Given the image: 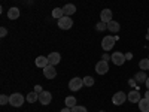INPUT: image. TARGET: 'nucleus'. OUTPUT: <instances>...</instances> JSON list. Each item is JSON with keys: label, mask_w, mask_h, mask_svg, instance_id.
Returning <instances> with one entry per match:
<instances>
[{"label": "nucleus", "mask_w": 149, "mask_h": 112, "mask_svg": "<svg viewBox=\"0 0 149 112\" xmlns=\"http://www.w3.org/2000/svg\"><path fill=\"white\" fill-rule=\"evenodd\" d=\"M26 99H27V102H29V103H31V105H33L34 102L39 100V93L31 91V93H29V94H27V97H26Z\"/></svg>", "instance_id": "obj_20"}, {"label": "nucleus", "mask_w": 149, "mask_h": 112, "mask_svg": "<svg viewBox=\"0 0 149 112\" xmlns=\"http://www.w3.org/2000/svg\"><path fill=\"white\" fill-rule=\"evenodd\" d=\"M64 103H66V106L67 108H73V106H76V97H73V96H67L66 97V100H64Z\"/></svg>", "instance_id": "obj_21"}, {"label": "nucleus", "mask_w": 149, "mask_h": 112, "mask_svg": "<svg viewBox=\"0 0 149 112\" xmlns=\"http://www.w3.org/2000/svg\"><path fill=\"white\" fill-rule=\"evenodd\" d=\"M72 112H88V109H86L85 106H79V105H76V106H73V108H72Z\"/></svg>", "instance_id": "obj_25"}, {"label": "nucleus", "mask_w": 149, "mask_h": 112, "mask_svg": "<svg viewBox=\"0 0 149 112\" xmlns=\"http://www.w3.org/2000/svg\"><path fill=\"white\" fill-rule=\"evenodd\" d=\"M43 75H45L46 79H54V78L57 76V69H55V66L48 64V66L43 69Z\"/></svg>", "instance_id": "obj_9"}, {"label": "nucleus", "mask_w": 149, "mask_h": 112, "mask_svg": "<svg viewBox=\"0 0 149 112\" xmlns=\"http://www.w3.org/2000/svg\"><path fill=\"white\" fill-rule=\"evenodd\" d=\"M63 10H64V15L72 17V15L74 14V12H76V6L72 5V3H67V5H64V6H63Z\"/></svg>", "instance_id": "obj_16"}, {"label": "nucleus", "mask_w": 149, "mask_h": 112, "mask_svg": "<svg viewBox=\"0 0 149 112\" xmlns=\"http://www.w3.org/2000/svg\"><path fill=\"white\" fill-rule=\"evenodd\" d=\"M125 58H127V60H131V58H133V54H131V52H127V54H125Z\"/></svg>", "instance_id": "obj_30"}, {"label": "nucleus", "mask_w": 149, "mask_h": 112, "mask_svg": "<svg viewBox=\"0 0 149 112\" xmlns=\"http://www.w3.org/2000/svg\"><path fill=\"white\" fill-rule=\"evenodd\" d=\"M107 30L110 32V33H118L119 30H121V26H119V22L118 21H109L107 22Z\"/></svg>", "instance_id": "obj_15"}, {"label": "nucleus", "mask_w": 149, "mask_h": 112, "mask_svg": "<svg viewBox=\"0 0 149 112\" xmlns=\"http://www.w3.org/2000/svg\"><path fill=\"white\" fill-rule=\"evenodd\" d=\"M24 100H26V99H24V96L21 93H12L9 96V105L14 106V108H21L24 105Z\"/></svg>", "instance_id": "obj_1"}, {"label": "nucleus", "mask_w": 149, "mask_h": 112, "mask_svg": "<svg viewBox=\"0 0 149 112\" xmlns=\"http://www.w3.org/2000/svg\"><path fill=\"white\" fill-rule=\"evenodd\" d=\"M112 63H113L115 66H122L124 63H125V54H122V52H119V51H116V52H113L112 54Z\"/></svg>", "instance_id": "obj_6"}, {"label": "nucleus", "mask_w": 149, "mask_h": 112, "mask_svg": "<svg viewBox=\"0 0 149 112\" xmlns=\"http://www.w3.org/2000/svg\"><path fill=\"white\" fill-rule=\"evenodd\" d=\"M60 112H72V109H70V108H67V106H66V108H64V109H61V111H60Z\"/></svg>", "instance_id": "obj_31"}, {"label": "nucleus", "mask_w": 149, "mask_h": 112, "mask_svg": "<svg viewBox=\"0 0 149 112\" xmlns=\"http://www.w3.org/2000/svg\"><path fill=\"white\" fill-rule=\"evenodd\" d=\"M139 109L140 112H149V99H140L139 102Z\"/></svg>", "instance_id": "obj_17"}, {"label": "nucleus", "mask_w": 149, "mask_h": 112, "mask_svg": "<svg viewBox=\"0 0 149 112\" xmlns=\"http://www.w3.org/2000/svg\"><path fill=\"white\" fill-rule=\"evenodd\" d=\"M112 18H113V14H112L110 9H103L100 12V21H103V22L107 24L109 21H112Z\"/></svg>", "instance_id": "obj_10"}, {"label": "nucleus", "mask_w": 149, "mask_h": 112, "mask_svg": "<svg viewBox=\"0 0 149 112\" xmlns=\"http://www.w3.org/2000/svg\"><path fill=\"white\" fill-rule=\"evenodd\" d=\"M8 34V30L5 29V27H2V29H0V36H2V37H5Z\"/></svg>", "instance_id": "obj_27"}, {"label": "nucleus", "mask_w": 149, "mask_h": 112, "mask_svg": "<svg viewBox=\"0 0 149 112\" xmlns=\"http://www.w3.org/2000/svg\"><path fill=\"white\" fill-rule=\"evenodd\" d=\"M116 39L118 37H115V36H104L103 41H102V48L104 49V51H110V49L113 48Z\"/></svg>", "instance_id": "obj_2"}, {"label": "nucleus", "mask_w": 149, "mask_h": 112, "mask_svg": "<svg viewBox=\"0 0 149 112\" xmlns=\"http://www.w3.org/2000/svg\"><path fill=\"white\" fill-rule=\"evenodd\" d=\"M58 27H60L61 30H69V29H72V27H73V20H72L70 17L64 15L63 18L58 20Z\"/></svg>", "instance_id": "obj_4"}, {"label": "nucleus", "mask_w": 149, "mask_h": 112, "mask_svg": "<svg viewBox=\"0 0 149 112\" xmlns=\"http://www.w3.org/2000/svg\"><path fill=\"white\" fill-rule=\"evenodd\" d=\"M95 72L98 73V75H106L107 72H109V64H107V61H104V60H100L98 63L95 64Z\"/></svg>", "instance_id": "obj_8"}, {"label": "nucleus", "mask_w": 149, "mask_h": 112, "mask_svg": "<svg viewBox=\"0 0 149 112\" xmlns=\"http://www.w3.org/2000/svg\"><path fill=\"white\" fill-rule=\"evenodd\" d=\"M8 103H9V96L2 94V96H0V105L5 106V105H8Z\"/></svg>", "instance_id": "obj_26"}, {"label": "nucleus", "mask_w": 149, "mask_h": 112, "mask_svg": "<svg viewBox=\"0 0 149 112\" xmlns=\"http://www.w3.org/2000/svg\"><path fill=\"white\" fill-rule=\"evenodd\" d=\"M148 58H149V57H148Z\"/></svg>", "instance_id": "obj_36"}, {"label": "nucleus", "mask_w": 149, "mask_h": 112, "mask_svg": "<svg viewBox=\"0 0 149 112\" xmlns=\"http://www.w3.org/2000/svg\"><path fill=\"white\" fill-rule=\"evenodd\" d=\"M145 85L148 87V90H149V76H148V79H146V82H145Z\"/></svg>", "instance_id": "obj_32"}, {"label": "nucleus", "mask_w": 149, "mask_h": 112, "mask_svg": "<svg viewBox=\"0 0 149 112\" xmlns=\"http://www.w3.org/2000/svg\"><path fill=\"white\" fill-rule=\"evenodd\" d=\"M82 79H84V85L85 87H93L94 85V78H91V76H85Z\"/></svg>", "instance_id": "obj_24"}, {"label": "nucleus", "mask_w": 149, "mask_h": 112, "mask_svg": "<svg viewBox=\"0 0 149 112\" xmlns=\"http://www.w3.org/2000/svg\"><path fill=\"white\" fill-rule=\"evenodd\" d=\"M146 79H148V76H146L145 70H142V72H137V73L134 75V81H136V82H139V84H142V82H146Z\"/></svg>", "instance_id": "obj_18"}, {"label": "nucleus", "mask_w": 149, "mask_h": 112, "mask_svg": "<svg viewBox=\"0 0 149 112\" xmlns=\"http://www.w3.org/2000/svg\"><path fill=\"white\" fill-rule=\"evenodd\" d=\"M110 58H112V55H109V54H106V52L102 55V60H104V61H109Z\"/></svg>", "instance_id": "obj_28"}, {"label": "nucleus", "mask_w": 149, "mask_h": 112, "mask_svg": "<svg viewBox=\"0 0 149 112\" xmlns=\"http://www.w3.org/2000/svg\"><path fill=\"white\" fill-rule=\"evenodd\" d=\"M84 87V79H81V78H72L70 81H69V90L70 91H79L81 88Z\"/></svg>", "instance_id": "obj_3"}, {"label": "nucleus", "mask_w": 149, "mask_h": 112, "mask_svg": "<svg viewBox=\"0 0 149 112\" xmlns=\"http://www.w3.org/2000/svg\"><path fill=\"white\" fill-rule=\"evenodd\" d=\"M63 17H64L63 8H55V9H52V18H55V20L58 21L60 18H63Z\"/></svg>", "instance_id": "obj_19"}, {"label": "nucleus", "mask_w": 149, "mask_h": 112, "mask_svg": "<svg viewBox=\"0 0 149 112\" xmlns=\"http://www.w3.org/2000/svg\"><path fill=\"white\" fill-rule=\"evenodd\" d=\"M34 91H36V93H39V94H40V93L43 91V88H42V87H40V85H36V87H34Z\"/></svg>", "instance_id": "obj_29"}, {"label": "nucleus", "mask_w": 149, "mask_h": 112, "mask_svg": "<svg viewBox=\"0 0 149 112\" xmlns=\"http://www.w3.org/2000/svg\"><path fill=\"white\" fill-rule=\"evenodd\" d=\"M48 61H49V64H51V66H57L60 61H61L60 52H51V54L48 55Z\"/></svg>", "instance_id": "obj_12"}, {"label": "nucleus", "mask_w": 149, "mask_h": 112, "mask_svg": "<svg viewBox=\"0 0 149 112\" xmlns=\"http://www.w3.org/2000/svg\"><path fill=\"white\" fill-rule=\"evenodd\" d=\"M148 39H149V29H148Z\"/></svg>", "instance_id": "obj_34"}, {"label": "nucleus", "mask_w": 149, "mask_h": 112, "mask_svg": "<svg viewBox=\"0 0 149 112\" xmlns=\"http://www.w3.org/2000/svg\"><path fill=\"white\" fill-rule=\"evenodd\" d=\"M127 99H128V102H131V103H139L142 97H140V93L137 90H133V91L128 93Z\"/></svg>", "instance_id": "obj_13"}, {"label": "nucleus", "mask_w": 149, "mask_h": 112, "mask_svg": "<svg viewBox=\"0 0 149 112\" xmlns=\"http://www.w3.org/2000/svg\"><path fill=\"white\" fill-rule=\"evenodd\" d=\"M125 100H127V94L124 93V91H118V93L113 94V97H112V103L116 105V106L124 105V103H125Z\"/></svg>", "instance_id": "obj_5"}, {"label": "nucleus", "mask_w": 149, "mask_h": 112, "mask_svg": "<svg viewBox=\"0 0 149 112\" xmlns=\"http://www.w3.org/2000/svg\"><path fill=\"white\" fill-rule=\"evenodd\" d=\"M139 67L142 69V70H149V58H142L140 61H139Z\"/></svg>", "instance_id": "obj_22"}, {"label": "nucleus", "mask_w": 149, "mask_h": 112, "mask_svg": "<svg viewBox=\"0 0 149 112\" xmlns=\"http://www.w3.org/2000/svg\"><path fill=\"white\" fill-rule=\"evenodd\" d=\"M145 99H149V90H148V91L145 93Z\"/></svg>", "instance_id": "obj_33"}, {"label": "nucleus", "mask_w": 149, "mask_h": 112, "mask_svg": "<svg viewBox=\"0 0 149 112\" xmlns=\"http://www.w3.org/2000/svg\"><path fill=\"white\" fill-rule=\"evenodd\" d=\"M52 102V94L49 93V91H42L40 94H39V103L40 105H43V106H46V105H49Z\"/></svg>", "instance_id": "obj_7"}, {"label": "nucleus", "mask_w": 149, "mask_h": 112, "mask_svg": "<svg viewBox=\"0 0 149 112\" xmlns=\"http://www.w3.org/2000/svg\"><path fill=\"white\" fill-rule=\"evenodd\" d=\"M95 30H97V32H104V30H107V24L103 22V21L97 22V24H95Z\"/></svg>", "instance_id": "obj_23"}, {"label": "nucleus", "mask_w": 149, "mask_h": 112, "mask_svg": "<svg viewBox=\"0 0 149 112\" xmlns=\"http://www.w3.org/2000/svg\"><path fill=\"white\" fill-rule=\"evenodd\" d=\"M100 112H104V111H100Z\"/></svg>", "instance_id": "obj_35"}, {"label": "nucleus", "mask_w": 149, "mask_h": 112, "mask_svg": "<svg viewBox=\"0 0 149 112\" xmlns=\"http://www.w3.org/2000/svg\"><path fill=\"white\" fill-rule=\"evenodd\" d=\"M34 64H36L37 67H40V69H45V67L49 64L48 57H45V55H39V57H36V60H34Z\"/></svg>", "instance_id": "obj_11"}, {"label": "nucleus", "mask_w": 149, "mask_h": 112, "mask_svg": "<svg viewBox=\"0 0 149 112\" xmlns=\"http://www.w3.org/2000/svg\"><path fill=\"white\" fill-rule=\"evenodd\" d=\"M19 15H21V10H19V8H10L9 10H8V18L9 20H12V21H14V20H18L19 18Z\"/></svg>", "instance_id": "obj_14"}]
</instances>
